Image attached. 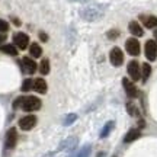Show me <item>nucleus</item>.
<instances>
[{
    "instance_id": "obj_1",
    "label": "nucleus",
    "mask_w": 157,
    "mask_h": 157,
    "mask_svg": "<svg viewBox=\"0 0 157 157\" xmlns=\"http://www.w3.org/2000/svg\"><path fill=\"white\" fill-rule=\"evenodd\" d=\"M106 12V6L105 5H92L87 6L80 10V16L83 17L84 21H89V22H93V21H98L101 19Z\"/></svg>"
},
{
    "instance_id": "obj_2",
    "label": "nucleus",
    "mask_w": 157,
    "mask_h": 157,
    "mask_svg": "<svg viewBox=\"0 0 157 157\" xmlns=\"http://www.w3.org/2000/svg\"><path fill=\"white\" fill-rule=\"evenodd\" d=\"M41 99L36 96H23V102H22V109L25 112H34L41 109Z\"/></svg>"
},
{
    "instance_id": "obj_3",
    "label": "nucleus",
    "mask_w": 157,
    "mask_h": 157,
    "mask_svg": "<svg viewBox=\"0 0 157 157\" xmlns=\"http://www.w3.org/2000/svg\"><path fill=\"white\" fill-rule=\"evenodd\" d=\"M127 70H128L129 77L132 78L134 82L140 80V77H141V66L138 64V61H137V60H132V61H129V63H128V67H127Z\"/></svg>"
},
{
    "instance_id": "obj_4",
    "label": "nucleus",
    "mask_w": 157,
    "mask_h": 157,
    "mask_svg": "<svg viewBox=\"0 0 157 157\" xmlns=\"http://www.w3.org/2000/svg\"><path fill=\"white\" fill-rule=\"evenodd\" d=\"M109 60L112 63V66L119 67L124 63V54H122V51H121V48L113 47L112 50H111V52H109Z\"/></svg>"
},
{
    "instance_id": "obj_5",
    "label": "nucleus",
    "mask_w": 157,
    "mask_h": 157,
    "mask_svg": "<svg viewBox=\"0 0 157 157\" xmlns=\"http://www.w3.org/2000/svg\"><path fill=\"white\" fill-rule=\"evenodd\" d=\"M144 51H146L147 60H148V61H154V60L157 58V42L156 41H153V39L147 41Z\"/></svg>"
},
{
    "instance_id": "obj_6",
    "label": "nucleus",
    "mask_w": 157,
    "mask_h": 157,
    "mask_svg": "<svg viewBox=\"0 0 157 157\" xmlns=\"http://www.w3.org/2000/svg\"><path fill=\"white\" fill-rule=\"evenodd\" d=\"M35 125H36V117L35 115H26V117L19 119V127L23 131H29V129L34 128Z\"/></svg>"
},
{
    "instance_id": "obj_7",
    "label": "nucleus",
    "mask_w": 157,
    "mask_h": 157,
    "mask_svg": "<svg viewBox=\"0 0 157 157\" xmlns=\"http://www.w3.org/2000/svg\"><path fill=\"white\" fill-rule=\"evenodd\" d=\"M122 86L124 89H125V93L128 95V98L131 99H134V98H138V89H137V86H135L129 78H122Z\"/></svg>"
},
{
    "instance_id": "obj_8",
    "label": "nucleus",
    "mask_w": 157,
    "mask_h": 157,
    "mask_svg": "<svg viewBox=\"0 0 157 157\" xmlns=\"http://www.w3.org/2000/svg\"><path fill=\"white\" fill-rule=\"evenodd\" d=\"M16 143H17V131H16V128H9L7 129V132H6V141H5L6 148H9V150L15 148Z\"/></svg>"
},
{
    "instance_id": "obj_9",
    "label": "nucleus",
    "mask_w": 157,
    "mask_h": 157,
    "mask_svg": "<svg viewBox=\"0 0 157 157\" xmlns=\"http://www.w3.org/2000/svg\"><path fill=\"white\" fill-rule=\"evenodd\" d=\"M13 44L21 50H26L29 44V36L23 32H17V34L13 35Z\"/></svg>"
},
{
    "instance_id": "obj_10",
    "label": "nucleus",
    "mask_w": 157,
    "mask_h": 157,
    "mask_svg": "<svg viewBox=\"0 0 157 157\" xmlns=\"http://www.w3.org/2000/svg\"><path fill=\"white\" fill-rule=\"evenodd\" d=\"M125 48L128 51L129 56H138L140 54V42L137 41V38H129L125 42Z\"/></svg>"
},
{
    "instance_id": "obj_11",
    "label": "nucleus",
    "mask_w": 157,
    "mask_h": 157,
    "mask_svg": "<svg viewBox=\"0 0 157 157\" xmlns=\"http://www.w3.org/2000/svg\"><path fill=\"white\" fill-rule=\"evenodd\" d=\"M22 70L28 74H34L36 71V64H35V61L32 58L25 57V58H22Z\"/></svg>"
},
{
    "instance_id": "obj_12",
    "label": "nucleus",
    "mask_w": 157,
    "mask_h": 157,
    "mask_svg": "<svg viewBox=\"0 0 157 157\" xmlns=\"http://www.w3.org/2000/svg\"><path fill=\"white\" fill-rule=\"evenodd\" d=\"M140 21L148 29L157 28V16H153V15H140Z\"/></svg>"
},
{
    "instance_id": "obj_13",
    "label": "nucleus",
    "mask_w": 157,
    "mask_h": 157,
    "mask_svg": "<svg viewBox=\"0 0 157 157\" xmlns=\"http://www.w3.org/2000/svg\"><path fill=\"white\" fill-rule=\"evenodd\" d=\"M0 52H3L6 56L16 57L17 56V47L15 44H3V45H0Z\"/></svg>"
},
{
    "instance_id": "obj_14",
    "label": "nucleus",
    "mask_w": 157,
    "mask_h": 157,
    "mask_svg": "<svg viewBox=\"0 0 157 157\" xmlns=\"http://www.w3.org/2000/svg\"><path fill=\"white\" fill-rule=\"evenodd\" d=\"M128 29H129V32L134 35V36H143V35H144V31H143L141 25L137 22V21H132V22H129Z\"/></svg>"
},
{
    "instance_id": "obj_15",
    "label": "nucleus",
    "mask_w": 157,
    "mask_h": 157,
    "mask_svg": "<svg viewBox=\"0 0 157 157\" xmlns=\"http://www.w3.org/2000/svg\"><path fill=\"white\" fill-rule=\"evenodd\" d=\"M141 137V131L138 128H132L129 129L128 132H127V135L124 137V143H132V141H135L137 138H140Z\"/></svg>"
},
{
    "instance_id": "obj_16",
    "label": "nucleus",
    "mask_w": 157,
    "mask_h": 157,
    "mask_svg": "<svg viewBox=\"0 0 157 157\" xmlns=\"http://www.w3.org/2000/svg\"><path fill=\"white\" fill-rule=\"evenodd\" d=\"M34 90L38 92V93H45V92H47V82H45L44 78H35Z\"/></svg>"
},
{
    "instance_id": "obj_17",
    "label": "nucleus",
    "mask_w": 157,
    "mask_h": 157,
    "mask_svg": "<svg viewBox=\"0 0 157 157\" xmlns=\"http://www.w3.org/2000/svg\"><path fill=\"white\" fill-rule=\"evenodd\" d=\"M29 54L34 57V58H39V57L42 56V48H41V45L32 42V45L29 47Z\"/></svg>"
},
{
    "instance_id": "obj_18",
    "label": "nucleus",
    "mask_w": 157,
    "mask_h": 157,
    "mask_svg": "<svg viewBox=\"0 0 157 157\" xmlns=\"http://www.w3.org/2000/svg\"><path fill=\"white\" fill-rule=\"evenodd\" d=\"M151 74V66L148 63H144L141 66V77H143V82H147V78L150 77Z\"/></svg>"
},
{
    "instance_id": "obj_19",
    "label": "nucleus",
    "mask_w": 157,
    "mask_h": 157,
    "mask_svg": "<svg viewBox=\"0 0 157 157\" xmlns=\"http://www.w3.org/2000/svg\"><path fill=\"white\" fill-rule=\"evenodd\" d=\"M127 111H128V113L131 117H138V115H140L138 108L135 106V103H132V102H128V103H127Z\"/></svg>"
},
{
    "instance_id": "obj_20",
    "label": "nucleus",
    "mask_w": 157,
    "mask_h": 157,
    "mask_svg": "<svg viewBox=\"0 0 157 157\" xmlns=\"http://www.w3.org/2000/svg\"><path fill=\"white\" fill-rule=\"evenodd\" d=\"M39 71L44 74V76L50 73V61H48L47 58H44V60L41 61V64H39Z\"/></svg>"
},
{
    "instance_id": "obj_21",
    "label": "nucleus",
    "mask_w": 157,
    "mask_h": 157,
    "mask_svg": "<svg viewBox=\"0 0 157 157\" xmlns=\"http://www.w3.org/2000/svg\"><path fill=\"white\" fill-rule=\"evenodd\" d=\"M113 128V121H109V122H106V125L103 127V129H102L101 132V138H105V137H108L109 135V132L112 131Z\"/></svg>"
},
{
    "instance_id": "obj_22",
    "label": "nucleus",
    "mask_w": 157,
    "mask_h": 157,
    "mask_svg": "<svg viewBox=\"0 0 157 157\" xmlns=\"http://www.w3.org/2000/svg\"><path fill=\"white\" fill-rule=\"evenodd\" d=\"M34 89V82H32V78H25V82L22 84V90L23 92H29V90Z\"/></svg>"
},
{
    "instance_id": "obj_23",
    "label": "nucleus",
    "mask_w": 157,
    "mask_h": 157,
    "mask_svg": "<svg viewBox=\"0 0 157 157\" xmlns=\"http://www.w3.org/2000/svg\"><path fill=\"white\" fill-rule=\"evenodd\" d=\"M74 144H76V138H68L60 146V150H63V148H73Z\"/></svg>"
},
{
    "instance_id": "obj_24",
    "label": "nucleus",
    "mask_w": 157,
    "mask_h": 157,
    "mask_svg": "<svg viewBox=\"0 0 157 157\" xmlns=\"http://www.w3.org/2000/svg\"><path fill=\"white\" fill-rule=\"evenodd\" d=\"M76 119H77V115H76V113H68L67 117L64 118L63 124H64V125H71V124H73Z\"/></svg>"
},
{
    "instance_id": "obj_25",
    "label": "nucleus",
    "mask_w": 157,
    "mask_h": 157,
    "mask_svg": "<svg viewBox=\"0 0 157 157\" xmlns=\"http://www.w3.org/2000/svg\"><path fill=\"white\" fill-rule=\"evenodd\" d=\"M89 153H90V146H84L80 151H78L77 157H89Z\"/></svg>"
},
{
    "instance_id": "obj_26",
    "label": "nucleus",
    "mask_w": 157,
    "mask_h": 157,
    "mask_svg": "<svg viewBox=\"0 0 157 157\" xmlns=\"http://www.w3.org/2000/svg\"><path fill=\"white\" fill-rule=\"evenodd\" d=\"M7 29H9V23L6 22V21H3V19H0V32L5 34Z\"/></svg>"
},
{
    "instance_id": "obj_27",
    "label": "nucleus",
    "mask_w": 157,
    "mask_h": 157,
    "mask_svg": "<svg viewBox=\"0 0 157 157\" xmlns=\"http://www.w3.org/2000/svg\"><path fill=\"white\" fill-rule=\"evenodd\" d=\"M22 102H23V96L16 98V99H15V102H13V109H17V108L22 106Z\"/></svg>"
},
{
    "instance_id": "obj_28",
    "label": "nucleus",
    "mask_w": 157,
    "mask_h": 157,
    "mask_svg": "<svg viewBox=\"0 0 157 157\" xmlns=\"http://www.w3.org/2000/svg\"><path fill=\"white\" fill-rule=\"evenodd\" d=\"M118 36H119V32L115 31V29H111V31L108 32V38L109 39H115V38H118Z\"/></svg>"
},
{
    "instance_id": "obj_29",
    "label": "nucleus",
    "mask_w": 157,
    "mask_h": 157,
    "mask_svg": "<svg viewBox=\"0 0 157 157\" xmlns=\"http://www.w3.org/2000/svg\"><path fill=\"white\" fill-rule=\"evenodd\" d=\"M5 41H6V34H2V32H0V44H3Z\"/></svg>"
},
{
    "instance_id": "obj_30",
    "label": "nucleus",
    "mask_w": 157,
    "mask_h": 157,
    "mask_svg": "<svg viewBox=\"0 0 157 157\" xmlns=\"http://www.w3.org/2000/svg\"><path fill=\"white\" fill-rule=\"evenodd\" d=\"M39 38L42 39V41H47V39H48V36H47V34H44V32H41V34H39Z\"/></svg>"
},
{
    "instance_id": "obj_31",
    "label": "nucleus",
    "mask_w": 157,
    "mask_h": 157,
    "mask_svg": "<svg viewBox=\"0 0 157 157\" xmlns=\"http://www.w3.org/2000/svg\"><path fill=\"white\" fill-rule=\"evenodd\" d=\"M13 23L19 26V25H21V21H19V19H16V17H13Z\"/></svg>"
},
{
    "instance_id": "obj_32",
    "label": "nucleus",
    "mask_w": 157,
    "mask_h": 157,
    "mask_svg": "<svg viewBox=\"0 0 157 157\" xmlns=\"http://www.w3.org/2000/svg\"><path fill=\"white\" fill-rule=\"evenodd\" d=\"M144 127H146V122L143 119H140V128H144Z\"/></svg>"
},
{
    "instance_id": "obj_33",
    "label": "nucleus",
    "mask_w": 157,
    "mask_h": 157,
    "mask_svg": "<svg viewBox=\"0 0 157 157\" xmlns=\"http://www.w3.org/2000/svg\"><path fill=\"white\" fill-rule=\"evenodd\" d=\"M71 2H78V3H84V2H89V0H71Z\"/></svg>"
},
{
    "instance_id": "obj_34",
    "label": "nucleus",
    "mask_w": 157,
    "mask_h": 157,
    "mask_svg": "<svg viewBox=\"0 0 157 157\" xmlns=\"http://www.w3.org/2000/svg\"><path fill=\"white\" fill-rule=\"evenodd\" d=\"M98 157H105V153H99V154H98Z\"/></svg>"
},
{
    "instance_id": "obj_35",
    "label": "nucleus",
    "mask_w": 157,
    "mask_h": 157,
    "mask_svg": "<svg viewBox=\"0 0 157 157\" xmlns=\"http://www.w3.org/2000/svg\"><path fill=\"white\" fill-rule=\"evenodd\" d=\"M154 36H156V42H157V31L154 32Z\"/></svg>"
},
{
    "instance_id": "obj_36",
    "label": "nucleus",
    "mask_w": 157,
    "mask_h": 157,
    "mask_svg": "<svg viewBox=\"0 0 157 157\" xmlns=\"http://www.w3.org/2000/svg\"><path fill=\"white\" fill-rule=\"evenodd\" d=\"M113 157H117V156H113Z\"/></svg>"
}]
</instances>
